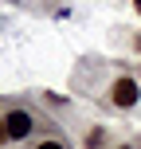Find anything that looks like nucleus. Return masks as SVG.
I'll return each instance as SVG.
<instances>
[{
    "mask_svg": "<svg viewBox=\"0 0 141 149\" xmlns=\"http://www.w3.org/2000/svg\"><path fill=\"white\" fill-rule=\"evenodd\" d=\"M137 94H141V86H137L133 79H118V82H114V90H110V102L126 110V106L137 102Z\"/></svg>",
    "mask_w": 141,
    "mask_h": 149,
    "instance_id": "f03ea898",
    "label": "nucleus"
},
{
    "mask_svg": "<svg viewBox=\"0 0 141 149\" xmlns=\"http://www.w3.org/2000/svg\"><path fill=\"white\" fill-rule=\"evenodd\" d=\"M137 47H141V36H137Z\"/></svg>",
    "mask_w": 141,
    "mask_h": 149,
    "instance_id": "423d86ee",
    "label": "nucleus"
},
{
    "mask_svg": "<svg viewBox=\"0 0 141 149\" xmlns=\"http://www.w3.org/2000/svg\"><path fill=\"white\" fill-rule=\"evenodd\" d=\"M0 141H8V134H4V122H0Z\"/></svg>",
    "mask_w": 141,
    "mask_h": 149,
    "instance_id": "20e7f679",
    "label": "nucleus"
},
{
    "mask_svg": "<svg viewBox=\"0 0 141 149\" xmlns=\"http://www.w3.org/2000/svg\"><path fill=\"white\" fill-rule=\"evenodd\" d=\"M133 4H137V8H141V0H133Z\"/></svg>",
    "mask_w": 141,
    "mask_h": 149,
    "instance_id": "39448f33",
    "label": "nucleus"
},
{
    "mask_svg": "<svg viewBox=\"0 0 141 149\" xmlns=\"http://www.w3.org/2000/svg\"><path fill=\"white\" fill-rule=\"evenodd\" d=\"M31 126H35V122H31V114H28V110H12V114L4 118V134L12 137V141L28 137V134H31Z\"/></svg>",
    "mask_w": 141,
    "mask_h": 149,
    "instance_id": "f257e3e1",
    "label": "nucleus"
},
{
    "mask_svg": "<svg viewBox=\"0 0 141 149\" xmlns=\"http://www.w3.org/2000/svg\"><path fill=\"white\" fill-rule=\"evenodd\" d=\"M35 149H63V141H39Z\"/></svg>",
    "mask_w": 141,
    "mask_h": 149,
    "instance_id": "7ed1b4c3",
    "label": "nucleus"
}]
</instances>
